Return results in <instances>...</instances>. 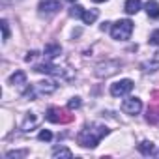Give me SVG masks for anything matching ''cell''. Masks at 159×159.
I'll list each match as a JSON object with an SVG mask.
<instances>
[{"label": "cell", "mask_w": 159, "mask_h": 159, "mask_svg": "<svg viewBox=\"0 0 159 159\" xmlns=\"http://www.w3.org/2000/svg\"><path fill=\"white\" fill-rule=\"evenodd\" d=\"M111 129L103 124H86L81 131L77 133V142L83 148H96L103 137H107Z\"/></svg>", "instance_id": "cell-1"}, {"label": "cell", "mask_w": 159, "mask_h": 159, "mask_svg": "<svg viewBox=\"0 0 159 159\" xmlns=\"http://www.w3.org/2000/svg\"><path fill=\"white\" fill-rule=\"evenodd\" d=\"M131 34H133V23H131L129 19H120V21H116V23L112 25V28H111L112 39H118V41L129 39Z\"/></svg>", "instance_id": "cell-2"}, {"label": "cell", "mask_w": 159, "mask_h": 159, "mask_svg": "<svg viewBox=\"0 0 159 159\" xmlns=\"http://www.w3.org/2000/svg\"><path fill=\"white\" fill-rule=\"evenodd\" d=\"M133 90V81L131 79H120L114 84H111V96L112 98H122Z\"/></svg>", "instance_id": "cell-3"}, {"label": "cell", "mask_w": 159, "mask_h": 159, "mask_svg": "<svg viewBox=\"0 0 159 159\" xmlns=\"http://www.w3.org/2000/svg\"><path fill=\"white\" fill-rule=\"evenodd\" d=\"M122 111L125 114H129V116H135V114H139L142 111V101L139 98H127L122 103Z\"/></svg>", "instance_id": "cell-4"}, {"label": "cell", "mask_w": 159, "mask_h": 159, "mask_svg": "<svg viewBox=\"0 0 159 159\" xmlns=\"http://www.w3.org/2000/svg\"><path fill=\"white\" fill-rule=\"evenodd\" d=\"M64 114H66V112H64L62 109H58V107H51V109L47 111L45 118H47L49 122H52V124H64V122H69L71 116H64Z\"/></svg>", "instance_id": "cell-5"}, {"label": "cell", "mask_w": 159, "mask_h": 159, "mask_svg": "<svg viewBox=\"0 0 159 159\" xmlns=\"http://www.w3.org/2000/svg\"><path fill=\"white\" fill-rule=\"evenodd\" d=\"M120 67V62L118 60H112V62H107V64H99L96 67V75L98 77H109L112 73H116Z\"/></svg>", "instance_id": "cell-6"}, {"label": "cell", "mask_w": 159, "mask_h": 159, "mask_svg": "<svg viewBox=\"0 0 159 159\" xmlns=\"http://www.w3.org/2000/svg\"><path fill=\"white\" fill-rule=\"evenodd\" d=\"M60 8H62V6H60V2H58V0H41V2H39V6H38L39 13H45V15L56 13Z\"/></svg>", "instance_id": "cell-7"}, {"label": "cell", "mask_w": 159, "mask_h": 159, "mask_svg": "<svg viewBox=\"0 0 159 159\" xmlns=\"http://www.w3.org/2000/svg\"><path fill=\"white\" fill-rule=\"evenodd\" d=\"M34 71H38V73H45V75H62V69L56 67V66H52V64H49V62H45V64H38Z\"/></svg>", "instance_id": "cell-8"}, {"label": "cell", "mask_w": 159, "mask_h": 159, "mask_svg": "<svg viewBox=\"0 0 159 159\" xmlns=\"http://www.w3.org/2000/svg\"><path fill=\"white\" fill-rule=\"evenodd\" d=\"M36 86V90H38V94H52L54 90H56V84L52 83V81H41V83H36L34 84Z\"/></svg>", "instance_id": "cell-9"}, {"label": "cell", "mask_w": 159, "mask_h": 159, "mask_svg": "<svg viewBox=\"0 0 159 159\" xmlns=\"http://www.w3.org/2000/svg\"><path fill=\"white\" fill-rule=\"evenodd\" d=\"M43 54H45V58H47V60H52V58H56V56H60V54H62V47H60L58 43H49V45L45 47Z\"/></svg>", "instance_id": "cell-10"}, {"label": "cell", "mask_w": 159, "mask_h": 159, "mask_svg": "<svg viewBox=\"0 0 159 159\" xmlns=\"http://www.w3.org/2000/svg\"><path fill=\"white\" fill-rule=\"evenodd\" d=\"M10 84L23 88V86L26 84V73H25V71H15V73L10 77Z\"/></svg>", "instance_id": "cell-11"}, {"label": "cell", "mask_w": 159, "mask_h": 159, "mask_svg": "<svg viewBox=\"0 0 159 159\" xmlns=\"http://www.w3.org/2000/svg\"><path fill=\"white\" fill-rule=\"evenodd\" d=\"M144 10H146L148 17H152V19L159 17V2L157 0H148V2L144 4Z\"/></svg>", "instance_id": "cell-12"}, {"label": "cell", "mask_w": 159, "mask_h": 159, "mask_svg": "<svg viewBox=\"0 0 159 159\" xmlns=\"http://www.w3.org/2000/svg\"><path fill=\"white\" fill-rule=\"evenodd\" d=\"M137 148H139V152H140L142 155H153V153H155V144H153L152 140H142Z\"/></svg>", "instance_id": "cell-13"}, {"label": "cell", "mask_w": 159, "mask_h": 159, "mask_svg": "<svg viewBox=\"0 0 159 159\" xmlns=\"http://www.w3.org/2000/svg\"><path fill=\"white\" fill-rule=\"evenodd\" d=\"M140 6H142L140 0H125L124 10H125V13H127V15H135V13L140 10Z\"/></svg>", "instance_id": "cell-14"}, {"label": "cell", "mask_w": 159, "mask_h": 159, "mask_svg": "<svg viewBox=\"0 0 159 159\" xmlns=\"http://www.w3.org/2000/svg\"><path fill=\"white\" fill-rule=\"evenodd\" d=\"M99 17V11L98 10H84V13H83V23L84 25H92V23H96V19Z\"/></svg>", "instance_id": "cell-15"}, {"label": "cell", "mask_w": 159, "mask_h": 159, "mask_svg": "<svg viewBox=\"0 0 159 159\" xmlns=\"http://www.w3.org/2000/svg\"><path fill=\"white\" fill-rule=\"evenodd\" d=\"M36 122H38L36 114H32V112H30V114L25 118V124H23V131H25V133H28V131H30V127H34V125H36Z\"/></svg>", "instance_id": "cell-16"}, {"label": "cell", "mask_w": 159, "mask_h": 159, "mask_svg": "<svg viewBox=\"0 0 159 159\" xmlns=\"http://www.w3.org/2000/svg\"><path fill=\"white\" fill-rule=\"evenodd\" d=\"M52 155L54 157H73V152L69 148H64L62 146V148H54L52 150Z\"/></svg>", "instance_id": "cell-17"}, {"label": "cell", "mask_w": 159, "mask_h": 159, "mask_svg": "<svg viewBox=\"0 0 159 159\" xmlns=\"http://www.w3.org/2000/svg\"><path fill=\"white\" fill-rule=\"evenodd\" d=\"M83 13H84V8H83V6H77V4H75V6L69 8V15H71V17H83Z\"/></svg>", "instance_id": "cell-18"}, {"label": "cell", "mask_w": 159, "mask_h": 159, "mask_svg": "<svg viewBox=\"0 0 159 159\" xmlns=\"http://www.w3.org/2000/svg\"><path fill=\"white\" fill-rule=\"evenodd\" d=\"M51 139H52V133L49 129H41L39 135H38V140H41V142H49Z\"/></svg>", "instance_id": "cell-19"}, {"label": "cell", "mask_w": 159, "mask_h": 159, "mask_svg": "<svg viewBox=\"0 0 159 159\" xmlns=\"http://www.w3.org/2000/svg\"><path fill=\"white\" fill-rule=\"evenodd\" d=\"M0 26H2V39H4V41H8V39H10V26H8V21H6V19H2Z\"/></svg>", "instance_id": "cell-20"}, {"label": "cell", "mask_w": 159, "mask_h": 159, "mask_svg": "<svg viewBox=\"0 0 159 159\" xmlns=\"http://www.w3.org/2000/svg\"><path fill=\"white\" fill-rule=\"evenodd\" d=\"M81 107V98H71L69 101H67V109L69 111H75V109H79Z\"/></svg>", "instance_id": "cell-21"}, {"label": "cell", "mask_w": 159, "mask_h": 159, "mask_svg": "<svg viewBox=\"0 0 159 159\" xmlns=\"http://www.w3.org/2000/svg\"><path fill=\"white\" fill-rule=\"evenodd\" d=\"M150 45L159 47V30H153V32L150 34Z\"/></svg>", "instance_id": "cell-22"}, {"label": "cell", "mask_w": 159, "mask_h": 159, "mask_svg": "<svg viewBox=\"0 0 159 159\" xmlns=\"http://www.w3.org/2000/svg\"><path fill=\"white\" fill-rule=\"evenodd\" d=\"M26 153H28L26 150H19V152H8V153H6V157H8V159H11V157H25Z\"/></svg>", "instance_id": "cell-23"}, {"label": "cell", "mask_w": 159, "mask_h": 159, "mask_svg": "<svg viewBox=\"0 0 159 159\" xmlns=\"http://www.w3.org/2000/svg\"><path fill=\"white\" fill-rule=\"evenodd\" d=\"M36 56H38V52H36V51H30V52H26L25 60H26V62H32V60H36Z\"/></svg>", "instance_id": "cell-24"}, {"label": "cell", "mask_w": 159, "mask_h": 159, "mask_svg": "<svg viewBox=\"0 0 159 159\" xmlns=\"http://www.w3.org/2000/svg\"><path fill=\"white\" fill-rule=\"evenodd\" d=\"M109 25H111V23H103V25H101V30H107V28H109Z\"/></svg>", "instance_id": "cell-25"}, {"label": "cell", "mask_w": 159, "mask_h": 159, "mask_svg": "<svg viewBox=\"0 0 159 159\" xmlns=\"http://www.w3.org/2000/svg\"><path fill=\"white\" fill-rule=\"evenodd\" d=\"M92 2H96V4H101V2H107V0H92Z\"/></svg>", "instance_id": "cell-26"}, {"label": "cell", "mask_w": 159, "mask_h": 159, "mask_svg": "<svg viewBox=\"0 0 159 159\" xmlns=\"http://www.w3.org/2000/svg\"><path fill=\"white\" fill-rule=\"evenodd\" d=\"M153 155H157V157H159V152H155V153H153Z\"/></svg>", "instance_id": "cell-27"}, {"label": "cell", "mask_w": 159, "mask_h": 159, "mask_svg": "<svg viewBox=\"0 0 159 159\" xmlns=\"http://www.w3.org/2000/svg\"><path fill=\"white\" fill-rule=\"evenodd\" d=\"M67 2H75V0H67Z\"/></svg>", "instance_id": "cell-28"}]
</instances>
